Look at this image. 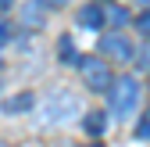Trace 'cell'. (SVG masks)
<instances>
[{
    "label": "cell",
    "mask_w": 150,
    "mask_h": 147,
    "mask_svg": "<svg viewBox=\"0 0 150 147\" xmlns=\"http://www.w3.org/2000/svg\"><path fill=\"white\" fill-rule=\"evenodd\" d=\"M107 90H111V115L129 118L132 108H136V101H139V83H136L132 76H122V79L111 83Z\"/></svg>",
    "instance_id": "cell-1"
},
{
    "label": "cell",
    "mask_w": 150,
    "mask_h": 147,
    "mask_svg": "<svg viewBox=\"0 0 150 147\" xmlns=\"http://www.w3.org/2000/svg\"><path fill=\"white\" fill-rule=\"evenodd\" d=\"M75 68L82 72V83L93 90V93H104V90L111 86V65H104L100 58H79Z\"/></svg>",
    "instance_id": "cell-2"
},
{
    "label": "cell",
    "mask_w": 150,
    "mask_h": 147,
    "mask_svg": "<svg viewBox=\"0 0 150 147\" xmlns=\"http://www.w3.org/2000/svg\"><path fill=\"white\" fill-rule=\"evenodd\" d=\"M75 111H79V101H75L68 90H61V93H54L50 104H47V111H43V122H54V126H61V122H71Z\"/></svg>",
    "instance_id": "cell-3"
},
{
    "label": "cell",
    "mask_w": 150,
    "mask_h": 147,
    "mask_svg": "<svg viewBox=\"0 0 150 147\" xmlns=\"http://www.w3.org/2000/svg\"><path fill=\"white\" fill-rule=\"evenodd\" d=\"M100 54L104 58H111L115 65H125V61H132V43L125 40V36H118V32H111V36H100Z\"/></svg>",
    "instance_id": "cell-4"
},
{
    "label": "cell",
    "mask_w": 150,
    "mask_h": 147,
    "mask_svg": "<svg viewBox=\"0 0 150 147\" xmlns=\"http://www.w3.org/2000/svg\"><path fill=\"white\" fill-rule=\"evenodd\" d=\"M75 18H79V25H86V29H100L104 25V11L100 7H82Z\"/></svg>",
    "instance_id": "cell-5"
},
{
    "label": "cell",
    "mask_w": 150,
    "mask_h": 147,
    "mask_svg": "<svg viewBox=\"0 0 150 147\" xmlns=\"http://www.w3.org/2000/svg\"><path fill=\"white\" fill-rule=\"evenodd\" d=\"M29 108H32V93H18L4 101V111H29Z\"/></svg>",
    "instance_id": "cell-6"
},
{
    "label": "cell",
    "mask_w": 150,
    "mask_h": 147,
    "mask_svg": "<svg viewBox=\"0 0 150 147\" xmlns=\"http://www.w3.org/2000/svg\"><path fill=\"white\" fill-rule=\"evenodd\" d=\"M82 126H86V129H89V133H93V136H100V133H104V129H107V122H104V111H89V115H86V122H82Z\"/></svg>",
    "instance_id": "cell-7"
},
{
    "label": "cell",
    "mask_w": 150,
    "mask_h": 147,
    "mask_svg": "<svg viewBox=\"0 0 150 147\" xmlns=\"http://www.w3.org/2000/svg\"><path fill=\"white\" fill-rule=\"evenodd\" d=\"M40 7H43V4H32V11H22V22H25V25H40V22H43V11H40Z\"/></svg>",
    "instance_id": "cell-8"
},
{
    "label": "cell",
    "mask_w": 150,
    "mask_h": 147,
    "mask_svg": "<svg viewBox=\"0 0 150 147\" xmlns=\"http://www.w3.org/2000/svg\"><path fill=\"white\" fill-rule=\"evenodd\" d=\"M136 136H139V140H150V108L143 111V118H139V126H136Z\"/></svg>",
    "instance_id": "cell-9"
},
{
    "label": "cell",
    "mask_w": 150,
    "mask_h": 147,
    "mask_svg": "<svg viewBox=\"0 0 150 147\" xmlns=\"http://www.w3.org/2000/svg\"><path fill=\"white\" fill-rule=\"evenodd\" d=\"M107 18H111L115 25H125V22H129V11H122V7H111V11H107Z\"/></svg>",
    "instance_id": "cell-10"
},
{
    "label": "cell",
    "mask_w": 150,
    "mask_h": 147,
    "mask_svg": "<svg viewBox=\"0 0 150 147\" xmlns=\"http://www.w3.org/2000/svg\"><path fill=\"white\" fill-rule=\"evenodd\" d=\"M136 25H139V32H143V36H150V11H143V14L136 18Z\"/></svg>",
    "instance_id": "cell-11"
},
{
    "label": "cell",
    "mask_w": 150,
    "mask_h": 147,
    "mask_svg": "<svg viewBox=\"0 0 150 147\" xmlns=\"http://www.w3.org/2000/svg\"><path fill=\"white\" fill-rule=\"evenodd\" d=\"M7 40H11V25H7V22H0V47H4Z\"/></svg>",
    "instance_id": "cell-12"
},
{
    "label": "cell",
    "mask_w": 150,
    "mask_h": 147,
    "mask_svg": "<svg viewBox=\"0 0 150 147\" xmlns=\"http://www.w3.org/2000/svg\"><path fill=\"white\" fill-rule=\"evenodd\" d=\"M11 4H14V0H0V7H11Z\"/></svg>",
    "instance_id": "cell-13"
},
{
    "label": "cell",
    "mask_w": 150,
    "mask_h": 147,
    "mask_svg": "<svg viewBox=\"0 0 150 147\" xmlns=\"http://www.w3.org/2000/svg\"><path fill=\"white\" fill-rule=\"evenodd\" d=\"M43 4H64V0H43Z\"/></svg>",
    "instance_id": "cell-14"
},
{
    "label": "cell",
    "mask_w": 150,
    "mask_h": 147,
    "mask_svg": "<svg viewBox=\"0 0 150 147\" xmlns=\"http://www.w3.org/2000/svg\"><path fill=\"white\" fill-rule=\"evenodd\" d=\"M89 147H100V143H89Z\"/></svg>",
    "instance_id": "cell-15"
},
{
    "label": "cell",
    "mask_w": 150,
    "mask_h": 147,
    "mask_svg": "<svg viewBox=\"0 0 150 147\" xmlns=\"http://www.w3.org/2000/svg\"><path fill=\"white\" fill-rule=\"evenodd\" d=\"M146 4H150V0H146Z\"/></svg>",
    "instance_id": "cell-16"
}]
</instances>
